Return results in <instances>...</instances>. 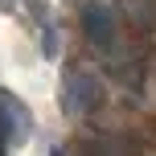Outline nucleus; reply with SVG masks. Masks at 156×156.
<instances>
[{"label":"nucleus","mask_w":156,"mask_h":156,"mask_svg":"<svg viewBox=\"0 0 156 156\" xmlns=\"http://www.w3.org/2000/svg\"><path fill=\"white\" fill-rule=\"evenodd\" d=\"M82 29H86V37H90L94 45H111L115 25H111V12H107L103 4H86V8H82Z\"/></svg>","instance_id":"3"},{"label":"nucleus","mask_w":156,"mask_h":156,"mask_svg":"<svg viewBox=\"0 0 156 156\" xmlns=\"http://www.w3.org/2000/svg\"><path fill=\"white\" fill-rule=\"evenodd\" d=\"M0 8H12V0H0Z\"/></svg>","instance_id":"4"},{"label":"nucleus","mask_w":156,"mask_h":156,"mask_svg":"<svg viewBox=\"0 0 156 156\" xmlns=\"http://www.w3.org/2000/svg\"><path fill=\"white\" fill-rule=\"evenodd\" d=\"M94 99H99L94 78H86V74H70V78H66L62 103H66V111H70V115H82L86 107H94Z\"/></svg>","instance_id":"2"},{"label":"nucleus","mask_w":156,"mask_h":156,"mask_svg":"<svg viewBox=\"0 0 156 156\" xmlns=\"http://www.w3.org/2000/svg\"><path fill=\"white\" fill-rule=\"evenodd\" d=\"M29 132H33V115H29V107H25L16 94L0 90V136H4V144H21V140H29Z\"/></svg>","instance_id":"1"},{"label":"nucleus","mask_w":156,"mask_h":156,"mask_svg":"<svg viewBox=\"0 0 156 156\" xmlns=\"http://www.w3.org/2000/svg\"><path fill=\"white\" fill-rule=\"evenodd\" d=\"M0 156H4V136H0Z\"/></svg>","instance_id":"5"}]
</instances>
